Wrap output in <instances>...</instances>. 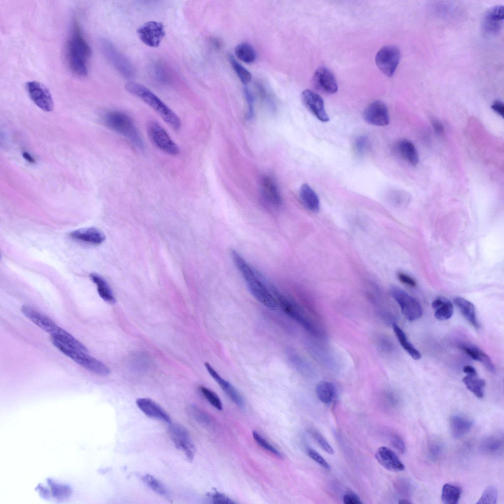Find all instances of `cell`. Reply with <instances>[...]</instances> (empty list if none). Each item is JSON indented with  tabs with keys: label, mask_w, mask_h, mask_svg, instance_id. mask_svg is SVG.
<instances>
[{
	"label": "cell",
	"mask_w": 504,
	"mask_h": 504,
	"mask_svg": "<svg viewBox=\"0 0 504 504\" xmlns=\"http://www.w3.org/2000/svg\"><path fill=\"white\" fill-rule=\"evenodd\" d=\"M91 55V48L75 20L72 23L65 48L67 63L72 73L79 77H86L88 74V63Z\"/></svg>",
	"instance_id": "cell-1"
},
{
	"label": "cell",
	"mask_w": 504,
	"mask_h": 504,
	"mask_svg": "<svg viewBox=\"0 0 504 504\" xmlns=\"http://www.w3.org/2000/svg\"><path fill=\"white\" fill-rule=\"evenodd\" d=\"M230 255L253 297L266 307L270 309H276L278 305L277 300L261 280L260 275L236 250L232 249Z\"/></svg>",
	"instance_id": "cell-2"
},
{
	"label": "cell",
	"mask_w": 504,
	"mask_h": 504,
	"mask_svg": "<svg viewBox=\"0 0 504 504\" xmlns=\"http://www.w3.org/2000/svg\"><path fill=\"white\" fill-rule=\"evenodd\" d=\"M21 311L26 317L41 329L49 333L51 335V339L54 340L68 347L88 352L87 348L83 344L44 315L32 307L26 305L22 306Z\"/></svg>",
	"instance_id": "cell-3"
},
{
	"label": "cell",
	"mask_w": 504,
	"mask_h": 504,
	"mask_svg": "<svg viewBox=\"0 0 504 504\" xmlns=\"http://www.w3.org/2000/svg\"><path fill=\"white\" fill-rule=\"evenodd\" d=\"M125 89L131 94L138 97L156 112L174 129H179L181 122L178 116L150 90L142 84L128 81Z\"/></svg>",
	"instance_id": "cell-4"
},
{
	"label": "cell",
	"mask_w": 504,
	"mask_h": 504,
	"mask_svg": "<svg viewBox=\"0 0 504 504\" xmlns=\"http://www.w3.org/2000/svg\"><path fill=\"white\" fill-rule=\"evenodd\" d=\"M103 121L108 127L123 135L139 148H143L139 131L127 114L117 110L109 111L103 116Z\"/></svg>",
	"instance_id": "cell-5"
},
{
	"label": "cell",
	"mask_w": 504,
	"mask_h": 504,
	"mask_svg": "<svg viewBox=\"0 0 504 504\" xmlns=\"http://www.w3.org/2000/svg\"><path fill=\"white\" fill-rule=\"evenodd\" d=\"M53 345L63 353L86 369L97 375L106 376L109 374V369L103 363L88 354V353L68 347L51 339Z\"/></svg>",
	"instance_id": "cell-6"
},
{
	"label": "cell",
	"mask_w": 504,
	"mask_h": 504,
	"mask_svg": "<svg viewBox=\"0 0 504 504\" xmlns=\"http://www.w3.org/2000/svg\"><path fill=\"white\" fill-rule=\"evenodd\" d=\"M270 289L276 297L277 304L287 315L311 333L316 336L320 335L318 328L295 302L281 294L274 287L271 286Z\"/></svg>",
	"instance_id": "cell-7"
},
{
	"label": "cell",
	"mask_w": 504,
	"mask_h": 504,
	"mask_svg": "<svg viewBox=\"0 0 504 504\" xmlns=\"http://www.w3.org/2000/svg\"><path fill=\"white\" fill-rule=\"evenodd\" d=\"M100 46L106 60L120 74L126 78L134 77V66L111 42L102 39L100 41Z\"/></svg>",
	"instance_id": "cell-8"
},
{
	"label": "cell",
	"mask_w": 504,
	"mask_h": 504,
	"mask_svg": "<svg viewBox=\"0 0 504 504\" xmlns=\"http://www.w3.org/2000/svg\"><path fill=\"white\" fill-rule=\"evenodd\" d=\"M390 293L399 305L403 315L408 320L415 321L421 317L422 307L416 299L396 287H392Z\"/></svg>",
	"instance_id": "cell-9"
},
{
	"label": "cell",
	"mask_w": 504,
	"mask_h": 504,
	"mask_svg": "<svg viewBox=\"0 0 504 504\" xmlns=\"http://www.w3.org/2000/svg\"><path fill=\"white\" fill-rule=\"evenodd\" d=\"M148 136L152 143L159 150L170 155H177L180 150L164 128L155 121L149 123Z\"/></svg>",
	"instance_id": "cell-10"
},
{
	"label": "cell",
	"mask_w": 504,
	"mask_h": 504,
	"mask_svg": "<svg viewBox=\"0 0 504 504\" xmlns=\"http://www.w3.org/2000/svg\"><path fill=\"white\" fill-rule=\"evenodd\" d=\"M400 59L399 49L393 45L381 48L376 56V63L379 70L386 76H392Z\"/></svg>",
	"instance_id": "cell-11"
},
{
	"label": "cell",
	"mask_w": 504,
	"mask_h": 504,
	"mask_svg": "<svg viewBox=\"0 0 504 504\" xmlns=\"http://www.w3.org/2000/svg\"><path fill=\"white\" fill-rule=\"evenodd\" d=\"M26 88L30 98L37 107L45 112L53 110L52 95L43 84L36 81H29L26 83Z\"/></svg>",
	"instance_id": "cell-12"
},
{
	"label": "cell",
	"mask_w": 504,
	"mask_h": 504,
	"mask_svg": "<svg viewBox=\"0 0 504 504\" xmlns=\"http://www.w3.org/2000/svg\"><path fill=\"white\" fill-rule=\"evenodd\" d=\"M168 432L176 447L185 454L189 461H191L195 453V447L187 429L179 424H171Z\"/></svg>",
	"instance_id": "cell-13"
},
{
	"label": "cell",
	"mask_w": 504,
	"mask_h": 504,
	"mask_svg": "<svg viewBox=\"0 0 504 504\" xmlns=\"http://www.w3.org/2000/svg\"><path fill=\"white\" fill-rule=\"evenodd\" d=\"M137 33L140 40L151 47H158L165 34L163 25L155 21L144 23L137 29Z\"/></svg>",
	"instance_id": "cell-14"
},
{
	"label": "cell",
	"mask_w": 504,
	"mask_h": 504,
	"mask_svg": "<svg viewBox=\"0 0 504 504\" xmlns=\"http://www.w3.org/2000/svg\"><path fill=\"white\" fill-rule=\"evenodd\" d=\"M363 117L367 123L376 126H384L389 123L387 108L380 100H376L369 105L365 109Z\"/></svg>",
	"instance_id": "cell-15"
},
{
	"label": "cell",
	"mask_w": 504,
	"mask_h": 504,
	"mask_svg": "<svg viewBox=\"0 0 504 504\" xmlns=\"http://www.w3.org/2000/svg\"><path fill=\"white\" fill-rule=\"evenodd\" d=\"M301 99L306 107L319 121L322 122L329 121V118L327 114L322 98L316 93L305 90L301 94Z\"/></svg>",
	"instance_id": "cell-16"
},
{
	"label": "cell",
	"mask_w": 504,
	"mask_h": 504,
	"mask_svg": "<svg viewBox=\"0 0 504 504\" xmlns=\"http://www.w3.org/2000/svg\"><path fill=\"white\" fill-rule=\"evenodd\" d=\"M504 17L503 5H496L490 9L482 20V25L484 31L490 34H497L503 27Z\"/></svg>",
	"instance_id": "cell-17"
},
{
	"label": "cell",
	"mask_w": 504,
	"mask_h": 504,
	"mask_svg": "<svg viewBox=\"0 0 504 504\" xmlns=\"http://www.w3.org/2000/svg\"><path fill=\"white\" fill-rule=\"evenodd\" d=\"M313 81L316 88L324 93L332 94L337 91L338 85L335 78L326 67H320L316 70Z\"/></svg>",
	"instance_id": "cell-18"
},
{
	"label": "cell",
	"mask_w": 504,
	"mask_h": 504,
	"mask_svg": "<svg viewBox=\"0 0 504 504\" xmlns=\"http://www.w3.org/2000/svg\"><path fill=\"white\" fill-rule=\"evenodd\" d=\"M375 457L378 463L384 468L392 472H400L405 467L396 454L386 446H381L377 450Z\"/></svg>",
	"instance_id": "cell-19"
},
{
	"label": "cell",
	"mask_w": 504,
	"mask_h": 504,
	"mask_svg": "<svg viewBox=\"0 0 504 504\" xmlns=\"http://www.w3.org/2000/svg\"><path fill=\"white\" fill-rule=\"evenodd\" d=\"M204 364L210 375L221 387L228 397L237 406L241 408H243L245 406L244 401L237 390L229 382L222 378L209 363L205 362Z\"/></svg>",
	"instance_id": "cell-20"
},
{
	"label": "cell",
	"mask_w": 504,
	"mask_h": 504,
	"mask_svg": "<svg viewBox=\"0 0 504 504\" xmlns=\"http://www.w3.org/2000/svg\"><path fill=\"white\" fill-rule=\"evenodd\" d=\"M136 403L147 416L165 422H170L168 414L155 402L149 398H139Z\"/></svg>",
	"instance_id": "cell-21"
},
{
	"label": "cell",
	"mask_w": 504,
	"mask_h": 504,
	"mask_svg": "<svg viewBox=\"0 0 504 504\" xmlns=\"http://www.w3.org/2000/svg\"><path fill=\"white\" fill-rule=\"evenodd\" d=\"M69 236L76 240L92 244L99 245L105 240L104 234L94 227L81 228L71 232Z\"/></svg>",
	"instance_id": "cell-22"
},
{
	"label": "cell",
	"mask_w": 504,
	"mask_h": 504,
	"mask_svg": "<svg viewBox=\"0 0 504 504\" xmlns=\"http://www.w3.org/2000/svg\"><path fill=\"white\" fill-rule=\"evenodd\" d=\"M449 423L451 434L455 438L464 436L473 425L472 420L460 413L453 414L450 418Z\"/></svg>",
	"instance_id": "cell-23"
},
{
	"label": "cell",
	"mask_w": 504,
	"mask_h": 504,
	"mask_svg": "<svg viewBox=\"0 0 504 504\" xmlns=\"http://www.w3.org/2000/svg\"><path fill=\"white\" fill-rule=\"evenodd\" d=\"M504 440L500 435H492L485 437L481 441L480 449L489 456H496L503 451Z\"/></svg>",
	"instance_id": "cell-24"
},
{
	"label": "cell",
	"mask_w": 504,
	"mask_h": 504,
	"mask_svg": "<svg viewBox=\"0 0 504 504\" xmlns=\"http://www.w3.org/2000/svg\"><path fill=\"white\" fill-rule=\"evenodd\" d=\"M459 347L472 359L481 362L488 370H494V365L490 357L477 346L463 344Z\"/></svg>",
	"instance_id": "cell-25"
},
{
	"label": "cell",
	"mask_w": 504,
	"mask_h": 504,
	"mask_svg": "<svg viewBox=\"0 0 504 504\" xmlns=\"http://www.w3.org/2000/svg\"><path fill=\"white\" fill-rule=\"evenodd\" d=\"M299 196L304 206L313 212L320 209L319 198L314 189L307 184H303L299 190Z\"/></svg>",
	"instance_id": "cell-26"
},
{
	"label": "cell",
	"mask_w": 504,
	"mask_h": 504,
	"mask_svg": "<svg viewBox=\"0 0 504 504\" xmlns=\"http://www.w3.org/2000/svg\"><path fill=\"white\" fill-rule=\"evenodd\" d=\"M261 190L264 197L270 203L279 205L281 203V195L275 181L270 177H264L261 181Z\"/></svg>",
	"instance_id": "cell-27"
},
{
	"label": "cell",
	"mask_w": 504,
	"mask_h": 504,
	"mask_svg": "<svg viewBox=\"0 0 504 504\" xmlns=\"http://www.w3.org/2000/svg\"><path fill=\"white\" fill-rule=\"evenodd\" d=\"M454 302L467 321L474 328H478L479 323L473 304L468 300L460 297L454 298Z\"/></svg>",
	"instance_id": "cell-28"
},
{
	"label": "cell",
	"mask_w": 504,
	"mask_h": 504,
	"mask_svg": "<svg viewBox=\"0 0 504 504\" xmlns=\"http://www.w3.org/2000/svg\"><path fill=\"white\" fill-rule=\"evenodd\" d=\"M398 153L408 163L412 166L417 164L419 160L418 152L414 144L408 140L399 141L396 146Z\"/></svg>",
	"instance_id": "cell-29"
},
{
	"label": "cell",
	"mask_w": 504,
	"mask_h": 504,
	"mask_svg": "<svg viewBox=\"0 0 504 504\" xmlns=\"http://www.w3.org/2000/svg\"><path fill=\"white\" fill-rule=\"evenodd\" d=\"M432 307L435 311V317L441 320L450 318L453 313L452 303L444 297H439L432 302Z\"/></svg>",
	"instance_id": "cell-30"
},
{
	"label": "cell",
	"mask_w": 504,
	"mask_h": 504,
	"mask_svg": "<svg viewBox=\"0 0 504 504\" xmlns=\"http://www.w3.org/2000/svg\"><path fill=\"white\" fill-rule=\"evenodd\" d=\"M90 276L92 281L96 284L97 292L100 297L108 303H115L116 299L106 281L96 273H92Z\"/></svg>",
	"instance_id": "cell-31"
},
{
	"label": "cell",
	"mask_w": 504,
	"mask_h": 504,
	"mask_svg": "<svg viewBox=\"0 0 504 504\" xmlns=\"http://www.w3.org/2000/svg\"><path fill=\"white\" fill-rule=\"evenodd\" d=\"M462 381L467 388L478 398H482L484 396V388L485 386L484 380L480 378L476 375H467Z\"/></svg>",
	"instance_id": "cell-32"
},
{
	"label": "cell",
	"mask_w": 504,
	"mask_h": 504,
	"mask_svg": "<svg viewBox=\"0 0 504 504\" xmlns=\"http://www.w3.org/2000/svg\"><path fill=\"white\" fill-rule=\"evenodd\" d=\"M315 392L318 399L322 403L327 404L330 403L335 398L336 388L332 383L323 381L317 385Z\"/></svg>",
	"instance_id": "cell-33"
},
{
	"label": "cell",
	"mask_w": 504,
	"mask_h": 504,
	"mask_svg": "<svg viewBox=\"0 0 504 504\" xmlns=\"http://www.w3.org/2000/svg\"><path fill=\"white\" fill-rule=\"evenodd\" d=\"M393 328L399 342L403 348L413 359H419L421 357L420 352L408 341L406 334L402 329L395 324H393Z\"/></svg>",
	"instance_id": "cell-34"
},
{
	"label": "cell",
	"mask_w": 504,
	"mask_h": 504,
	"mask_svg": "<svg viewBox=\"0 0 504 504\" xmlns=\"http://www.w3.org/2000/svg\"><path fill=\"white\" fill-rule=\"evenodd\" d=\"M461 493V488L457 485L446 483L442 488L441 500L446 504H456L459 501Z\"/></svg>",
	"instance_id": "cell-35"
},
{
	"label": "cell",
	"mask_w": 504,
	"mask_h": 504,
	"mask_svg": "<svg viewBox=\"0 0 504 504\" xmlns=\"http://www.w3.org/2000/svg\"><path fill=\"white\" fill-rule=\"evenodd\" d=\"M235 53L237 58L244 63H251L256 59V54L253 48L248 43H241L235 48Z\"/></svg>",
	"instance_id": "cell-36"
},
{
	"label": "cell",
	"mask_w": 504,
	"mask_h": 504,
	"mask_svg": "<svg viewBox=\"0 0 504 504\" xmlns=\"http://www.w3.org/2000/svg\"><path fill=\"white\" fill-rule=\"evenodd\" d=\"M151 68L152 75L158 82L163 85L170 82L171 79L170 72L162 63L158 62L154 63Z\"/></svg>",
	"instance_id": "cell-37"
},
{
	"label": "cell",
	"mask_w": 504,
	"mask_h": 504,
	"mask_svg": "<svg viewBox=\"0 0 504 504\" xmlns=\"http://www.w3.org/2000/svg\"><path fill=\"white\" fill-rule=\"evenodd\" d=\"M143 482L156 493L163 497H168L169 492L166 487L158 479L150 474L143 476Z\"/></svg>",
	"instance_id": "cell-38"
},
{
	"label": "cell",
	"mask_w": 504,
	"mask_h": 504,
	"mask_svg": "<svg viewBox=\"0 0 504 504\" xmlns=\"http://www.w3.org/2000/svg\"><path fill=\"white\" fill-rule=\"evenodd\" d=\"M228 59L237 75L244 84L249 83L252 79L251 73L241 65L232 55H229Z\"/></svg>",
	"instance_id": "cell-39"
},
{
	"label": "cell",
	"mask_w": 504,
	"mask_h": 504,
	"mask_svg": "<svg viewBox=\"0 0 504 504\" xmlns=\"http://www.w3.org/2000/svg\"><path fill=\"white\" fill-rule=\"evenodd\" d=\"M498 491L494 486H489L483 492L477 504H496L498 500Z\"/></svg>",
	"instance_id": "cell-40"
},
{
	"label": "cell",
	"mask_w": 504,
	"mask_h": 504,
	"mask_svg": "<svg viewBox=\"0 0 504 504\" xmlns=\"http://www.w3.org/2000/svg\"><path fill=\"white\" fill-rule=\"evenodd\" d=\"M253 438L257 444L264 449L269 451L278 458H282L283 455L276 448L267 441L260 434L255 431L252 432Z\"/></svg>",
	"instance_id": "cell-41"
},
{
	"label": "cell",
	"mask_w": 504,
	"mask_h": 504,
	"mask_svg": "<svg viewBox=\"0 0 504 504\" xmlns=\"http://www.w3.org/2000/svg\"><path fill=\"white\" fill-rule=\"evenodd\" d=\"M199 389L205 398L212 406L219 410L222 409L221 402L215 393L207 387L203 386H200Z\"/></svg>",
	"instance_id": "cell-42"
},
{
	"label": "cell",
	"mask_w": 504,
	"mask_h": 504,
	"mask_svg": "<svg viewBox=\"0 0 504 504\" xmlns=\"http://www.w3.org/2000/svg\"><path fill=\"white\" fill-rule=\"evenodd\" d=\"M311 433L316 441L325 451L331 455L334 453L333 448L320 433L316 430L311 431Z\"/></svg>",
	"instance_id": "cell-43"
},
{
	"label": "cell",
	"mask_w": 504,
	"mask_h": 504,
	"mask_svg": "<svg viewBox=\"0 0 504 504\" xmlns=\"http://www.w3.org/2000/svg\"><path fill=\"white\" fill-rule=\"evenodd\" d=\"M307 455L314 461L317 463L323 469L326 470H330V466L328 462L320 455L317 452L311 448H308L306 449Z\"/></svg>",
	"instance_id": "cell-44"
},
{
	"label": "cell",
	"mask_w": 504,
	"mask_h": 504,
	"mask_svg": "<svg viewBox=\"0 0 504 504\" xmlns=\"http://www.w3.org/2000/svg\"><path fill=\"white\" fill-rule=\"evenodd\" d=\"M369 145V139L366 136L362 135L358 137L354 143V148L356 154L362 155L367 150Z\"/></svg>",
	"instance_id": "cell-45"
},
{
	"label": "cell",
	"mask_w": 504,
	"mask_h": 504,
	"mask_svg": "<svg viewBox=\"0 0 504 504\" xmlns=\"http://www.w3.org/2000/svg\"><path fill=\"white\" fill-rule=\"evenodd\" d=\"M388 196L390 200L396 205H402L409 199L406 193L401 190H393L390 192Z\"/></svg>",
	"instance_id": "cell-46"
},
{
	"label": "cell",
	"mask_w": 504,
	"mask_h": 504,
	"mask_svg": "<svg viewBox=\"0 0 504 504\" xmlns=\"http://www.w3.org/2000/svg\"><path fill=\"white\" fill-rule=\"evenodd\" d=\"M211 499L216 504H234L236 503L222 493L216 492L210 495Z\"/></svg>",
	"instance_id": "cell-47"
},
{
	"label": "cell",
	"mask_w": 504,
	"mask_h": 504,
	"mask_svg": "<svg viewBox=\"0 0 504 504\" xmlns=\"http://www.w3.org/2000/svg\"><path fill=\"white\" fill-rule=\"evenodd\" d=\"M390 443L392 446L401 453H404L406 450L405 444L402 439L397 435H393L390 437Z\"/></svg>",
	"instance_id": "cell-48"
},
{
	"label": "cell",
	"mask_w": 504,
	"mask_h": 504,
	"mask_svg": "<svg viewBox=\"0 0 504 504\" xmlns=\"http://www.w3.org/2000/svg\"><path fill=\"white\" fill-rule=\"evenodd\" d=\"M343 502L346 504H362L360 499L355 494L348 492L346 493L343 498Z\"/></svg>",
	"instance_id": "cell-49"
},
{
	"label": "cell",
	"mask_w": 504,
	"mask_h": 504,
	"mask_svg": "<svg viewBox=\"0 0 504 504\" xmlns=\"http://www.w3.org/2000/svg\"><path fill=\"white\" fill-rule=\"evenodd\" d=\"M397 276L401 283L411 287H415L416 285L415 281L409 275L403 273H399Z\"/></svg>",
	"instance_id": "cell-50"
},
{
	"label": "cell",
	"mask_w": 504,
	"mask_h": 504,
	"mask_svg": "<svg viewBox=\"0 0 504 504\" xmlns=\"http://www.w3.org/2000/svg\"><path fill=\"white\" fill-rule=\"evenodd\" d=\"M244 94L248 106L249 116L251 117L253 113V96L249 89L246 87L244 89Z\"/></svg>",
	"instance_id": "cell-51"
},
{
	"label": "cell",
	"mask_w": 504,
	"mask_h": 504,
	"mask_svg": "<svg viewBox=\"0 0 504 504\" xmlns=\"http://www.w3.org/2000/svg\"><path fill=\"white\" fill-rule=\"evenodd\" d=\"M429 450L431 456L433 458H437L441 452L442 446L438 442H433L430 446Z\"/></svg>",
	"instance_id": "cell-52"
},
{
	"label": "cell",
	"mask_w": 504,
	"mask_h": 504,
	"mask_svg": "<svg viewBox=\"0 0 504 504\" xmlns=\"http://www.w3.org/2000/svg\"><path fill=\"white\" fill-rule=\"evenodd\" d=\"M491 108L502 117L504 115V105L500 100H495L491 105Z\"/></svg>",
	"instance_id": "cell-53"
},
{
	"label": "cell",
	"mask_w": 504,
	"mask_h": 504,
	"mask_svg": "<svg viewBox=\"0 0 504 504\" xmlns=\"http://www.w3.org/2000/svg\"><path fill=\"white\" fill-rule=\"evenodd\" d=\"M432 125L438 134L441 135L443 133V126L441 122L436 120H433Z\"/></svg>",
	"instance_id": "cell-54"
},
{
	"label": "cell",
	"mask_w": 504,
	"mask_h": 504,
	"mask_svg": "<svg viewBox=\"0 0 504 504\" xmlns=\"http://www.w3.org/2000/svg\"><path fill=\"white\" fill-rule=\"evenodd\" d=\"M192 413L195 418L198 420L203 422H208V417L201 411L196 410V409H193Z\"/></svg>",
	"instance_id": "cell-55"
},
{
	"label": "cell",
	"mask_w": 504,
	"mask_h": 504,
	"mask_svg": "<svg viewBox=\"0 0 504 504\" xmlns=\"http://www.w3.org/2000/svg\"><path fill=\"white\" fill-rule=\"evenodd\" d=\"M463 372L470 375H477L475 369L470 365H466L463 368Z\"/></svg>",
	"instance_id": "cell-56"
},
{
	"label": "cell",
	"mask_w": 504,
	"mask_h": 504,
	"mask_svg": "<svg viewBox=\"0 0 504 504\" xmlns=\"http://www.w3.org/2000/svg\"><path fill=\"white\" fill-rule=\"evenodd\" d=\"M23 157L26 160H27L28 161L31 163H33L34 162V160L33 158L27 153H24Z\"/></svg>",
	"instance_id": "cell-57"
},
{
	"label": "cell",
	"mask_w": 504,
	"mask_h": 504,
	"mask_svg": "<svg viewBox=\"0 0 504 504\" xmlns=\"http://www.w3.org/2000/svg\"><path fill=\"white\" fill-rule=\"evenodd\" d=\"M399 504H410V503H411V502H410V501H409L408 500H407V499H402V500H399Z\"/></svg>",
	"instance_id": "cell-58"
}]
</instances>
